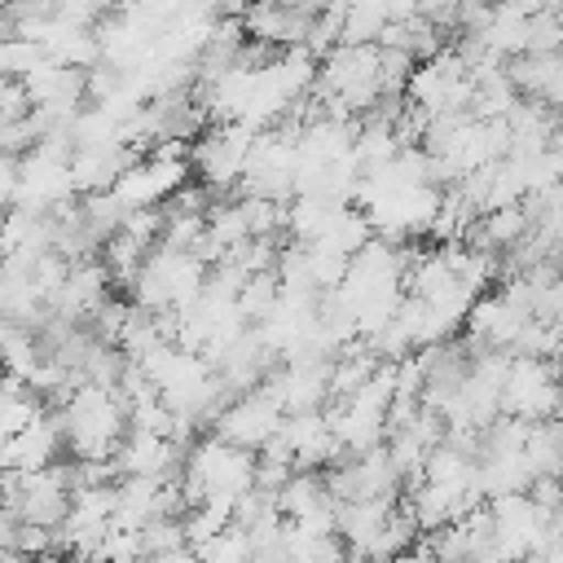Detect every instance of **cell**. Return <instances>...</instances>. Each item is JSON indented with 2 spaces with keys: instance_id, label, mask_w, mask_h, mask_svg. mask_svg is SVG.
I'll use <instances>...</instances> for the list:
<instances>
[{
  "instance_id": "obj_1",
  "label": "cell",
  "mask_w": 563,
  "mask_h": 563,
  "mask_svg": "<svg viewBox=\"0 0 563 563\" xmlns=\"http://www.w3.org/2000/svg\"><path fill=\"white\" fill-rule=\"evenodd\" d=\"M559 369L545 356H510L506 383H501V413L519 422H545L559 409Z\"/></svg>"
},
{
  "instance_id": "obj_2",
  "label": "cell",
  "mask_w": 563,
  "mask_h": 563,
  "mask_svg": "<svg viewBox=\"0 0 563 563\" xmlns=\"http://www.w3.org/2000/svg\"><path fill=\"white\" fill-rule=\"evenodd\" d=\"M255 132H260V128H251V123H220V128H211V132L194 145V154H189L194 172H198L211 189L242 185L246 158H251V145H255Z\"/></svg>"
},
{
  "instance_id": "obj_3",
  "label": "cell",
  "mask_w": 563,
  "mask_h": 563,
  "mask_svg": "<svg viewBox=\"0 0 563 563\" xmlns=\"http://www.w3.org/2000/svg\"><path fill=\"white\" fill-rule=\"evenodd\" d=\"M282 418H286V409L273 400L268 387H264V391H246L242 400H233V405L220 409L216 435L229 440V444H238V449H251V453H255V449H264V444L277 435Z\"/></svg>"
},
{
  "instance_id": "obj_4",
  "label": "cell",
  "mask_w": 563,
  "mask_h": 563,
  "mask_svg": "<svg viewBox=\"0 0 563 563\" xmlns=\"http://www.w3.org/2000/svg\"><path fill=\"white\" fill-rule=\"evenodd\" d=\"M66 449L62 418H31L0 444V471H44Z\"/></svg>"
},
{
  "instance_id": "obj_5",
  "label": "cell",
  "mask_w": 563,
  "mask_h": 563,
  "mask_svg": "<svg viewBox=\"0 0 563 563\" xmlns=\"http://www.w3.org/2000/svg\"><path fill=\"white\" fill-rule=\"evenodd\" d=\"M273 501H277L282 519H303V515L321 510V506L330 501V493H325V479H317L312 471H295V475L273 493Z\"/></svg>"
},
{
  "instance_id": "obj_6",
  "label": "cell",
  "mask_w": 563,
  "mask_h": 563,
  "mask_svg": "<svg viewBox=\"0 0 563 563\" xmlns=\"http://www.w3.org/2000/svg\"><path fill=\"white\" fill-rule=\"evenodd\" d=\"M198 559L202 563H255V550H251V537L242 523H229L224 532H216L207 545H198Z\"/></svg>"
},
{
  "instance_id": "obj_7",
  "label": "cell",
  "mask_w": 563,
  "mask_h": 563,
  "mask_svg": "<svg viewBox=\"0 0 563 563\" xmlns=\"http://www.w3.org/2000/svg\"><path fill=\"white\" fill-rule=\"evenodd\" d=\"M383 563H427V559H422V554H409V550H405V554H391V559H383Z\"/></svg>"
}]
</instances>
